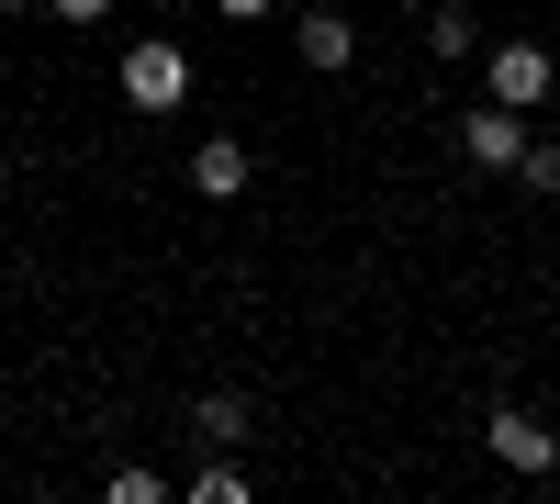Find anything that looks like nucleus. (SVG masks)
<instances>
[{
	"label": "nucleus",
	"instance_id": "nucleus-1",
	"mask_svg": "<svg viewBox=\"0 0 560 504\" xmlns=\"http://www.w3.org/2000/svg\"><path fill=\"white\" fill-rule=\"evenodd\" d=\"M113 90H124L135 113H179V102L202 90V68H191V45H179V34H147V45H124Z\"/></svg>",
	"mask_w": 560,
	"mask_h": 504
},
{
	"label": "nucleus",
	"instance_id": "nucleus-2",
	"mask_svg": "<svg viewBox=\"0 0 560 504\" xmlns=\"http://www.w3.org/2000/svg\"><path fill=\"white\" fill-rule=\"evenodd\" d=\"M482 102H504V113H538L549 90H560V68H549V45H527V34H504V45H482Z\"/></svg>",
	"mask_w": 560,
	"mask_h": 504
},
{
	"label": "nucleus",
	"instance_id": "nucleus-3",
	"mask_svg": "<svg viewBox=\"0 0 560 504\" xmlns=\"http://www.w3.org/2000/svg\"><path fill=\"white\" fill-rule=\"evenodd\" d=\"M527 134H538L527 113H504V102H471V113H459V124H448V146H459V157H471L482 179H516V157H527Z\"/></svg>",
	"mask_w": 560,
	"mask_h": 504
},
{
	"label": "nucleus",
	"instance_id": "nucleus-4",
	"mask_svg": "<svg viewBox=\"0 0 560 504\" xmlns=\"http://www.w3.org/2000/svg\"><path fill=\"white\" fill-rule=\"evenodd\" d=\"M482 448H493L504 471H527V482H549V471H560V426H549V415H527V403H493V415H482Z\"/></svg>",
	"mask_w": 560,
	"mask_h": 504
},
{
	"label": "nucleus",
	"instance_id": "nucleus-5",
	"mask_svg": "<svg viewBox=\"0 0 560 504\" xmlns=\"http://www.w3.org/2000/svg\"><path fill=\"white\" fill-rule=\"evenodd\" d=\"M247 179H258V157L236 146V134H202V146H191V191H202V202H236Z\"/></svg>",
	"mask_w": 560,
	"mask_h": 504
},
{
	"label": "nucleus",
	"instance_id": "nucleus-6",
	"mask_svg": "<svg viewBox=\"0 0 560 504\" xmlns=\"http://www.w3.org/2000/svg\"><path fill=\"white\" fill-rule=\"evenodd\" d=\"M292 45H303V68H359V23L348 12H303Z\"/></svg>",
	"mask_w": 560,
	"mask_h": 504
},
{
	"label": "nucleus",
	"instance_id": "nucleus-7",
	"mask_svg": "<svg viewBox=\"0 0 560 504\" xmlns=\"http://www.w3.org/2000/svg\"><path fill=\"white\" fill-rule=\"evenodd\" d=\"M247 426H258V403H247V392H191V437H202V448H236Z\"/></svg>",
	"mask_w": 560,
	"mask_h": 504
},
{
	"label": "nucleus",
	"instance_id": "nucleus-8",
	"mask_svg": "<svg viewBox=\"0 0 560 504\" xmlns=\"http://www.w3.org/2000/svg\"><path fill=\"white\" fill-rule=\"evenodd\" d=\"M427 57H448V68H471V57H482V23L459 12V0H448V12H427Z\"/></svg>",
	"mask_w": 560,
	"mask_h": 504
},
{
	"label": "nucleus",
	"instance_id": "nucleus-9",
	"mask_svg": "<svg viewBox=\"0 0 560 504\" xmlns=\"http://www.w3.org/2000/svg\"><path fill=\"white\" fill-rule=\"evenodd\" d=\"M247 493H258V482H247L236 460H224V448H213V460H202L191 482H179V504H247Z\"/></svg>",
	"mask_w": 560,
	"mask_h": 504
},
{
	"label": "nucleus",
	"instance_id": "nucleus-10",
	"mask_svg": "<svg viewBox=\"0 0 560 504\" xmlns=\"http://www.w3.org/2000/svg\"><path fill=\"white\" fill-rule=\"evenodd\" d=\"M102 493H113V504H168V493H179V482H168V471H147V460H124V471H113V482H102Z\"/></svg>",
	"mask_w": 560,
	"mask_h": 504
},
{
	"label": "nucleus",
	"instance_id": "nucleus-11",
	"mask_svg": "<svg viewBox=\"0 0 560 504\" xmlns=\"http://www.w3.org/2000/svg\"><path fill=\"white\" fill-rule=\"evenodd\" d=\"M516 179H527V191H560V146H549V134H527V157H516Z\"/></svg>",
	"mask_w": 560,
	"mask_h": 504
},
{
	"label": "nucleus",
	"instance_id": "nucleus-12",
	"mask_svg": "<svg viewBox=\"0 0 560 504\" xmlns=\"http://www.w3.org/2000/svg\"><path fill=\"white\" fill-rule=\"evenodd\" d=\"M45 12H57V23H79V34H90V23H113V0H45Z\"/></svg>",
	"mask_w": 560,
	"mask_h": 504
},
{
	"label": "nucleus",
	"instance_id": "nucleus-13",
	"mask_svg": "<svg viewBox=\"0 0 560 504\" xmlns=\"http://www.w3.org/2000/svg\"><path fill=\"white\" fill-rule=\"evenodd\" d=\"M213 12H224V23H258V12H269V0H213Z\"/></svg>",
	"mask_w": 560,
	"mask_h": 504
},
{
	"label": "nucleus",
	"instance_id": "nucleus-14",
	"mask_svg": "<svg viewBox=\"0 0 560 504\" xmlns=\"http://www.w3.org/2000/svg\"><path fill=\"white\" fill-rule=\"evenodd\" d=\"M12 12H45V0H0V23H12Z\"/></svg>",
	"mask_w": 560,
	"mask_h": 504
},
{
	"label": "nucleus",
	"instance_id": "nucleus-15",
	"mask_svg": "<svg viewBox=\"0 0 560 504\" xmlns=\"http://www.w3.org/2000/svg\"><path fill=\"white\" fill-rule=\"evenodd\" d=\"M0 191H12V157H0Z\"/></svg>",
	"mask_w": 560,
	"mask_h": 504
},
{
	"label": "nucleus",
	"instance_id": "nucleus-16",
	"mask_svg": "<svg viewBox=\"0 0 560 504\" xmlns=\"http://www.w3.org/2000/svg\"><path fill=\"white\" fill-rule=\"evenodd\" d=\"M0 68H12V57H0Z\"/></svg>",
	"mask_w": 560,
	"mask_h": 504
}]
</instances>
